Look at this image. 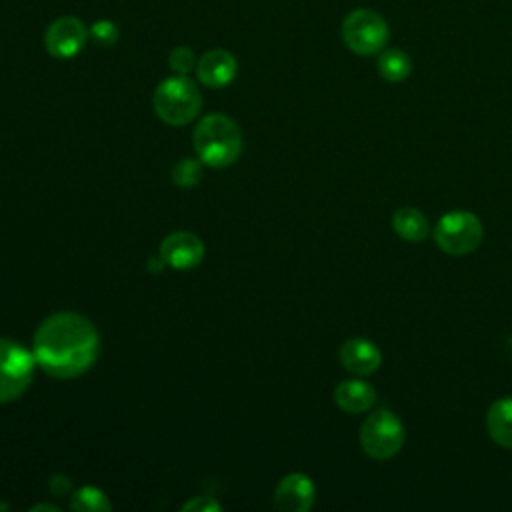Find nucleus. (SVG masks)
I'll return each instance as SVG.
<instances>
[{"label": "nucleus", "instance_id": "1", "mask_svg": "<svg viewBox=\"0 0 512 512\" xmlns=\"http://www.w3.org/2000/svg\"><path fill=\"white\" fill-rule=\"evenodd\" d=\"M100 336L94 324L78 312H54L40 322L32 354L36 364L54 378H76L98 358Z\"/></svg>", "mask_w": 512, "mask_h": 512}, {"label": "nucleus", "instance_id": "2", "mask_svg": "<svg viewBox=\"0 0 512 512\" xmlns=\"http://www.w3.org/2000/svg\"><path fill=\"white\" fill-rule=\"evenodd\" d=\"M192 142L198 158L212 168L234 164L242 152V132L226 114H208L200 118Z\"/></svg>", "mask_w": 512, "mask_h": 512}, {"label": "nucleus", "instance_id": "3", "mask_svg": "<svg viewBox=\"0 0 512 512\" xmlns=\"http://www.w3.org/2000/svg\"><path fill=\"white\" fill-rule=\"evenodd\" d=\"M152 106L162 122L170 126H184L196 118L202 98L198 86L186 74H176L156 86Z\"/></svg>", "mask_w": 512, "mask_h": 512}, {"label": "nucleus", "instance_id": "4", "mask_svg": "<svg viewBox=\"0 0 512 512\" xmlns=\"http://www.w3.org/2000/svg\"><path fill=\"white\" fill-rule=\"evenodd\" d=\"M360 446L374 460H388L404 444V424L388 408H378L360 426Z\"/></svg>", "mask_w": 512, "mask_h": 512}, {"label": "nucleus", "instance_id": "5", "mask_svg": "<svg viewBox=\"0 0 512 512\" xmlns=\"http://www.w3.org/2000/svg\"><path fill=\"white\" fill-rule=\"evenodd\" d=\"M484 236L482 222L468 210L444 214L434 226V242L448 256H464L474 252Z\"/></svg>", "mask_w": 512, "mask_h": 512}, {"label": "nucleus", "instance_id": "6", "mask_svg": "<svg viewBox=\"0 0 512 512\" xmlns=\"http://www.w3.org/2000/svg\"><path fill=\"white\" fill-rule=\"evenodd\" d=\"M34 354L20 342L0 338V404L20 398L34 376Z\"/></svg>", "mask_w": 512, "mask_h": 512}, {"label": "nucleus", "instance_id": "7", "mask_svg": "<svg viewBox=\"0 0 512 512\" xmlns=\"http://www.w3.org/2000/svg\"><path fill=\"white\" fill-rule=\"evenodd\" d=\"M386 20L368 8L352 10L342 22V40L358 56H370L384 50L388 42Z\"/></svg>", "mask_w": 512, "mask_h": 512}, {"label": "nucleus", "instance_id": "8", "mask_svg": "<svg viewBox=\"0 0 512 512\" xmlns=\"http://www.w3.org/2000/svg\"><path fill=\"white\" fill-rule=\"evenodd\" d=\"M90 30L76 16H60L46 28L44 44L54 58H74L86 44Z\"/></svg>", "mask_w": 512, "mask_h": 512}, {"label": "nucleus", "instance_id": "9", "mask_svg": "<svg viewBox=\"0 0 512 512\" xmlns=\"http://www.w3.org/2000/svg\"><path fill=\"white\" fill-rule=\"evenodd\" d=\"M314 498V482L302 472L286 474L274 488V508L284 512H306L312 508Z\"/></svg>", "mask_w": 512, "mask_h": 512}, {"label": "nucleus", "instance_id": "10", "mask_svg": "<svg viewBox=\"0 0 512 512\" xmlns=\"http://www.w3.org/2000/svg\"><path fill=\"white\" fill-rule=\"evenodd\" d=\"M160 258L174 270H190L204 258V244L196 234L178 230L162 240Z\"/></svg>", "mask_w": 512, "mask_h": 512}, {"label": "nucleus", "instance_id": "11", "mask_svg": "<svg viewBox=\"0 0 512 512\" xmlns=\"http://www.w3.org/2000/svg\"><path fill=\"white\" fill-rule=\"evenodd\" d=\"M342 366L356 376H370L382 364L378 346L366 338H348L338 350Z\"/></svg>", "mask_w": 512, "mask_h": 512}, {"label": "nucleus", "instance_id": "12", "mask_svg": "<svg viewBox=\"0 0 512 512\" xmlns=\"http://www.w3.org/2000/svg\"><path fill=\"white\" fill-rule=\"evenodd\" d=\"M236 58L222 48H212L196 62V76L208 88H222L236 76Z\"/></svg>", "mask_w": 512, "mask_h": 512}, {"label": "nucleus", "instance_id": "13", "mask_svg": "<svg viewBox=\"0 0 512 512\" xmlns=\"http://www.w3.org/2000/svg\"><path fill=\"white\" fill-rule=\"evenodd\" d=\"M334 402L350 414H362L376 404V390L358 378L342 380L334 390Z\"/></svg>", "mask_w": 512, "mask_h": 512}, {"label": "nucleus", "instance_id": "14", "mask_svg": "<svg viewBox=\"0 0 512 512\" xmlns=\"http://www.w3.org/2000/svg\"><path fill=\"white\" fill-rule=\"evenodd\" d=\"M488 436L502 448L512 450V398H500L486 412Z\"/></svg>", "mask_w": 512, "mask_h": 512}, {"label": "nucleus", "instance_id": "15", "mask_svg": "<svg viewBox=\"0 0 512 512\" xmlns=\"http://www.w3.org/2000/svg\"><path fill=\"white\" fill-rule=\"evenodd\" d=\"M392 228L406 242H422L430 234L428 218L418 208H412V206H404L394 212Z\"/></svg>", "mask_w": 512, "mask_h": 512}, {"label": "nucleus", "instance_id": "16", "mask_svg": "<svg viewBox=\"0 0 512 512\" xmlns=\"http://www.w3.org/2000/svg\"><path fill=\"white\" fill-rule=\"evenodd\" d=\"M378 74L388 82H402L412 70L410 56L404 50L388 48L378 52Z\"/></svg>", "mask_w": 512, "mask_h": 512}, {"label": "nucleus", "instance_id": "17", "mask_svg": "<svg viewBox=\"0 0 512 512\" xmlns=\"http://www.w3.org/2000/svg\"><path fill=\"white\" fill-rule=\"evenodd\" d=\"M70 508L76 512H108L112 504L96 486H82L72 494Z\"/></svg>", "mask_w": 512, "mask_h": 512}, {"label": "nucleus", "instance_id": "18", "mask_svg": "<svg viewBox=\"0 0 512 512\" xmlns=\"http://www.w3.org/2000/svg\"><path fill=\"white\" fill-rule=\"evenodd\" d=\"M202 160L180 158L172 168V180L180 188H192L202 180Z\"/></svg>", "mask_w": 512, "mask_h": 512}, {"label": "nucleus", "instance_id": "19", "mask_svg": "<svg viewBox=\"0 0 512 512\" xmlns=\"http://www.w3.org/2000/svg\"><path fill=\"white\" fill-rule=\"evenodd\" d=\"M168 64L176 74H188L196 68V56L188 46H176L168 56Z\"/></svg>", "mask_w": 512, "mask_h": 512}, {"label": "nucleus", "instance_id": "20", "mask_svg": "<svg viewBox=\"0 0 512 512\" xmlns=\"http://www.w3.org/2000/svg\"><path fill=\"white\" fill-rule=\"evenodd\" d=\"M118 26L110 20H98L90 26V36L96 44H102V46H110L118 40Z\"/></svg>", "mask_w": 512, "mask_h": 512}, {"label": "nucleus", "instance_id": "21", "mask_svg": "<svg viewBox=\"0 0 512 512\" xmlns=\"http://www.w3.org/2000/svg\"><path fill=\"white\" fill-rule=\"evenodd\" d=\"M220 508L222 506L218 504V500L212 498L210 494L194 496L192 500L182 504V510H186V512H214V510H220Z\"/></svg>", "mask_w": 512, "mask_h": 512}, {"label": "nucleus", "instance_id": "22", "mask_svg": "<svg viewBox=\"0 0 512 512\" xmlns=\"http://www.w3.org/2000/svg\"><path fill=\"white\" fill-rule=\"evenodd\" d=\"M30 510H52V512H58V506H54V504H36Z\"/></svg>", "mask_w": 512, "mask_h": 512}]
</instances>
